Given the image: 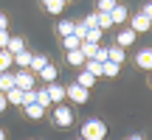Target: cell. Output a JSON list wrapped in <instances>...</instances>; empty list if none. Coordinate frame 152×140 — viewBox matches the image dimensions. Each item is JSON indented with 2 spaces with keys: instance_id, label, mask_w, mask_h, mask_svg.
I'll return each instance as SVG.
<instances>
[{
  "instance_id": "obj_36",
  "label": "cell",
  "mask_w": 152,
  "mask_h": 140,
  "mask_svg": "<svg viewBox=\"0 0 152 140\" xmlns=\"http://www.w3.org/2000/svg\"><path fill=\"white\" fill-rule=\"evenodd\" d=\"M141 14H144V17H147V20H152V0H149V3H147V6H144V9H141Z\"/></svg>"
},
{
  "instance_id": "obj_9",
  "label": "cell",
  "mask_w": 152,
  "mask_h": 140,
  "mask_svg": "<svg viewBox=\"0 0 152 140\" xmlns=\"http://www.w3.org/2000/svg\"><path fill=\"white\" fill-rule=\"evenodd\" d=\"M110 20H113V25H121V22H127V20H130V11H127L124 6L118 3L113 11H110Z\"/></svg>"
},
{
  "instance_id": "obj_6",
  "label": "cell",
  "mask_w": 152,
  "mask_h": 140,
  "mask_svg": "<svg viewBox=\"0 0 152 140\" xmlns=\"http://www.w3.org/2000/svg\"><path fill=\"white\" fill-rule=\"evenodd\" d=\"M45 92H48L51 104H62V101H65V87H62L59 81H51V84H45Z\"/></svg>"
},
{
  "instance_id": "obj_38",
  "label": "cell",
  "mask_w": 152,
  "mask_h": 140,
  "mask_svg": "<svg viewBox=\"0 0 152 140\" xmlns=\"http://www.w3.org/2000/svg\"><path fill=\"white\" fill-rule=\"evenodd\" d=\"M6 109H9V101H6V95L0 92V112H6Z\"/></svg>"
},
{
  "instance_id": "obj_31",
  "label": "cell",
  "mask_w": 152,
  "mask_h": 140,
  "mask_svg": "<svg viewBox=\"0 0 152 140\" xmlns=\"http://www.w3.org/2000/svg\"><path fill=\"white\" fill-rule=\"evenodd\" d=\"M73 37H79V39L87 37V25L85 22H73Z\"/></svg>"
},
{
  "instance_id": "obj_13",
  "label": "cell",
  "mask_w": 152,
  "mask_h": 140,
  "mask_svg": "<svg viewBox=\"0 0 152 140\" xmlns=\"http://www.w3.org/2000/svg\"><path fill=\"white\" fill-rule=\"evenodd\" d=\"M6 51H9L11 56H17L20 51H26V39H23V37H11L9 45H6Z\"/></svg>"
},
{
  "instance_id": "obj_2",
  "label": "cell",
  "mask_w": 152,
  "mask_h": 140,
  "mask_svg": "<svg viewBox=\"0 0 152 140\" xmlns=\"http://www.w3.org/2000/svg\"><path fill=\"white\" fill-rule=\"evenodd\" d=\"M73 123V112L68 104H56L54 109V126H59V129H68V126Z\"/></svg>"
},
{
  "instance_id": "obj_23",
  "label": "cell",
  "mask_w": 152,
  "mask_h": 140,
  "mask_svg": "<svg viewBox=\"0 0 152 140\" xmlns=\"http://www.w3.org/2000/svg\"><path fill=\"white\" fill-rule=\"evenodd\" d=\"M56 31H59V37H71L73 34V20H59L56 22Z\"/></svg>"
},
{
  "instance_id": "obj_24",
  "label": "cell",
  "mask_w": 152,
  "mask_h": 140,
  "mask_svg": "<svg viewBox=\"0 0 152 140\" xmlns=\"http://www.w3.org/2000/svg\"><path fill=\"white\" fill-rule=\"evenodd\" d=\"M11 65H14V56H11L9 51H0V73H6Z\"/></svg>"
},
{
  "instance_id": "obj_3",
  "label": "cell",
  "mask_w": 152,
  "mask_h": 140,
  "mask_svg": "<svg viewBox=\"0 0 152 140\" xmlns=\"http://www.w3.org/2000/svg\"><path fill=\"white\" fill-rule=\"evenodd\" d=\"M87 98H90V90L79 87L76 81L65 87V101H73V104H87Z\"/></svg>"
},
{
  "instance_id": "obj_15",
  "label": "cell",
  "mask_w": 152,
  "mask_h": 140,
  "mask_svg": "<svg viewBox=\"0 0 152 140\" xmlns=\"http://www.w3.org/2000/svg\"><path fill=\"white\" fill-rule=\"evenodd\" d=\"M85 70L93 76V79H99V76H104V65L102 62H96V59H87L85 62Z\"/></svg>"
},
{
  "instance_id": "obj_29",
  "label": "cell",
  "mask_w": 152,
  "mask_h": 140,
  "mask_svg": "<svg viewBox=\"0 0 152 140\" xmlns=\"http://www.w3.org/2000/svg\"><path fill=\"white\" fill-rule=\"evenodd\" d=\"M121 73V65H113V62H104V76L107 79H115Z\"/></svg>"
},
{
  "instance_id": "obj_40",
  "label": "cell",
  "mask_w": 152,
  "mask_h": 140,
  "mask_svg": "<svg viewBox=\"0 0 152 140\" xmlns=\"http://www.w3.org/2000/svg\"><path fill=\"white\" fill-rule=\"evenodd\" d=\"M0 140H6V132H3V129H0Z\"/></svg>"
},
{
  "instance_id": "obj_41",
  "label": "cell",
  "mask_w": 152,
  "mask_h": 140,
  "mask_svg": "<svg viewBox=\"0 0 152 140\" xmlns=\"http://www.w3.org/2000/svg\"><path fill=\"white\" fill-rule=\"evenodd\" d=\"M62 3H65V6H68V3H73V0H62Z\"/></svg>"
},
{
  "instance_id": "obj_21",
  "label": "cell",
  "mask_w": 152,
  "mask_h": 140,
  "mask_svg": "<svg viewBox=\"0 0 152 140\" xmlns=\"http://www.w3.org/2000/svg\"><path fill=\"white\" fill-rule=\"evenodd\" d=\"M96 28H99V31H107V28H113V20H110V14H99V11H96Z\"/></svg>"
},
{
  "instance_id": "obj_18",
  "label": "cell",
  "mask_w": 152,
  "mask_h": 140,
  "mask_svg": "<svg viewBox=\"0 0 152 140\" xmlns=\"http://www.w3.org/2000/svg\"><path fill=\"white\" fill-rule=\"evenodd\" d=\"M65 62H68L71 67H85V62H87V59L79 53V51H68V59H65Z\"/></svg>"
},
{
  "instance_id": "obj_42",
  "label": "cell",
  "mask_w": 152,
  "mask_h": 140,
  "mask_svg": "<svg viewBox=\"0 0 152 140\" xmlns=\"http://www.w3.org/2000/svg\"><path fill=\"white\" fill-rule=\"evenodd\" d=\"M149 84H152V76H149Z\"/></svg>"
},
{
  "instance_id": "obj_22",
  "label": "cell",
  "mask_w": 152,
  "mask_h": 140,
  "mask_svg": "<svg viewBox=\"0 0 152 140\" xmlns=\"http://www.w3.org/2000/svg\"><path fill=\"white\" fill-rule=\"evenodd\" d=\"M11 87H14V76L6 70V73H0V92H9Z\"/></svg>"
},
{
  "instance_id": "obj_7",
  "label": "cell",
  "mask_w": 152,
  "mask_h": 140,
  "mask_svg": "<svg viewBox=\"0 0 152 140\" xmlns=\"http://www.w3.org/2000/svg\"><path fill=\"white\" fill-rule=\"evenodd\" d=\"M135 65L141 67V70H149L152 73V48H141L135 53Z\"/></svg>"
},
{
  "instance_id": "obj_28",
  "label": "cell",
  "mask_w": 152,
  "mask_h": 140,
  "mask_svg": "<svg viewBox=\"0 0 152 140\" xmlns=\"http://www.w3.org/2000/svg\"><path fill=\"white\" fill-rule=\"evenodd\" d=\"M99 39H102V31H99V28H87V37L82 39V42H90V45H99Z\"/></svg>"
},
{
  "instance_id": "obj_35",
  "label": "cell",
  "mask_w": 152,
  "mask_h": 140,
  "mask_svg": "<svg viewBox=\"0 0 152 140\" xmlns=\"http://www.w3.org/2000/svg\"><path fill=\"white\" fill-rule=\"evenodd\" d=\"M82 22H85V25H87V28H96V14H87V17H85V20H82Z\"/></svg>"
},
{
  "instance_id": "obj_11",
  "label": "cell",
  "mask_w": 152,
  "mask_h": 140,
  "mask_svg": "<svg viewBox=\"0 0 152 140\" xmlns=\"http://www.w3.org/2000/svg\"><path fill=\"white\" fill-rule=\"evenodd\" d=\"M127 56H124V48H118V45H110L107 48V62H113V65H121Z\"/></svg>"
},
{
  "instance_id": "obj_5",
  "label": "cell",
  "mask_w": 152,
  "mask_h": 140,
  "mask_svg": "<svg viewBox=\"0 0 152 140\" xmlns=\"http://www.w3.org/2000/svg\"><path fill=\"white\" fill-rule=\"evenodd\" d=\"M34 73L31 70H20V73H14V87L17 90H34Z\"/></svg>"
},
{
  "instance_id": "obj_20",
  "label": "cell",
  "mask_w": 152,
  "mask_h": 140,
  "mask_svg": "<svg viewBox=\"0 0 152 140\" xmlns=\"http://www.w3.org/2000/svg\"><path fill=\"white\" fill-rule=\"evenodd\" d=\"M6 95V101L9 104H17V107H23V90H17V87H11L9 92H3Z\"/></svg>"
},
{
  "instance_id": "obj_8",
  "label": "cell",
  "mask_w": 152,
  "mask_h": 140,
  "mask_svg": "<svg viewBox=\"0 0 152 140\" xmlns=\"http://www.w3.org/2000/svg\"><path fill=\"white\" fill-rule=\"evenodd\" d=\"M132 42H135V34H132L130 28H124V31L115 34V45H118V48H130Z\"/></svg>"
},
{
  "instance_id": "obj_26",
  "label": "cell",
  "mask_w": 152,
  "mask_h": 140,
  "mask_svg": "<svg viewBox=\"0 0 152 140\" xmlns=\"http://www.w3.org/2000/svg\"><path fill=\"white\" fill-rule=\"evenodd\" d=\"M62 45H65V51H79V45H82V39L79 37H62Z\"/></svg>"
},
{
  "instance_id": "obj_34",
  "label": "cell",
  "mask_w": 152,
  "mask_h": 140,
  "mask_svg": "<svg viewBox=\"0 0 152 140\" xmlns=\"http://www.w3.org/2000/svg\"><path fill=\"white\" fill-rule=\"evenodd\" d=\"M9 39H11V34H9V31H0V51H6Z\"/></svg>"
},
{
  "instance_id": "obj_43",
  "label": "cell",
  "mask_w": 152,
  "mask_h": 140,
  "mask_svg": "<svg viewBox=\"0 0 152 140\" xmlns=\"http://www.w3.org/2000/svg\"><path fill=\"white\" fill-rule=\"evenodd\" d=\"M79 140H82V137H79Z\"/></svg>"
},
{
  "instance_id": "obj_33",
  "label": "cell",
  "mask_w": 152,
  "mask_h": 140,
  "mask_svg": "<svg viewBox=\"0 0 152 140\" xmlns=\"http://www.w3.org/2000/svg\"><path fill=\"white\" fill-rule=\"evenodd\" d=\"M93 59L104 65V62H107V48H104V45H99V48H96V56H93Z\"/></svg>"
},
{
  "instance_id": "obj_4",
  "label": "cell",
  "mask_w": 152,
  "mask_h": 140,
  "mask_svg": "<svg viewBox=\"0 0 152 140\" xmlns=\"http://www.w3.org/2000/svg\"><path fill=\"white\" fill-rule=\"evenodd\" d=\"M130 31L132 34H147V31H152V20H147V17L138 11V14L130 17Z\"/></svg>"
},
{
  "instance_id": "obj_1",
  "label": "cell",
  "mask_w": 152,
  "mask_h": 140,
  "mask_svg": "<svg viewBox=\"0 0 152 140\" xmlns=\"http://www.w3.org/2000/svg\"><path fill=\"white\" fill-rule=\"evenodd\" d=\"M107 137V126L99 118H87L82 126V140H104Z\"/></svg>"
},
{
  "instance_id": "obj_27",
  "label": "cell",
  "mask_w": 152,
  "mask_h": 140,
  "mask_svg": "<svg viewBox=\"0 0 152 140\" xmlns=\"http://www.w3.org/2000/svg\"><path fill=\"white\" fill-rule=\"evenodd\" d=\"M96 48H99V45H90V42H82V45H79V53L85 56V59H93V56H96Z\"/></svg>"
},
{
  "instance_id": "obj_16",
  "label": "cell",
  "mask_w": 152,
  "mask_h": 140,
  "mask_svg": "<svg viewBox=\"0 0 152 140\" xmlns=\"http://www.w3.org/2000/svg\"><path fill=\"white\" fill-rule=\"evenodd\" d=\"M45 65H48V56H45V53H34L31 56V67H28V70H31V73H39Z\"/></svg>"
},
{
  "instance_id": "obj_12",
  "label": "cell",
  "mask_w": 152,
  "mask_h": 140,
  "mask_svg": "<svg viewBox=\"0 0 152 140\" xmlns=\"http://www.w3.org/2000/svg\"><path fill=\"white\" fill-rule=\"evenodd\" d=\"M31 56H34V53H31L28 48H26V51H20V53L14 56V65L20 67V70H28V67H31Z\"/></svg>"
},
{
  "instance_id": "obj_39",
  "label": "cell",
  "mask_w": 152,
  "mask_h": 140,
  "mask_svg": "<svg viewBox=\"0 0 152 140\" xmlns=\"http://www.w3.org/2000/svg\"><path fill=\"white\" fill-rule=\"evenodd\" d=\"M127 140H144L141 135H130V137H127Z\"/></svg>"
},
{
  "instance_id": "obj_25",
  "label": "cell",
  "mask_w": 152,
  "mask_h": 140,
  "mask_svg": "<svg viewBox=\"0 0 152 140\" xmlns=\"http://www.w3.org/2000/svg\"><path fill=\"white\" fill-rule=\"evenodd\" d=\"M115 6H118L115 0H99V3H96V11H99V14H110Z\"/></svg>"
},
{
  "instance_id": "obj_17",
  "label": "cell",
  "mask_w": 152,
  "mask_h": 140,
  "mask_svg": "<svg viewBox=\"0 0 152 140\" xmlns=\"http://www.w3.org/2000/svg\"><path fill=\"white\" fill-rule=\"evenodd\" d=\"M42 6H45L48 14H62V11H65V3H62V0H42Z\"/></svg>"
},
{
  "instance_id": "obj_14",
  "label": "cell",
  "mask_w": 152,
  "mask_h": 140,
  "mask_svg": "<svg viewBox=\"0 0 152 140\" xmlns=\"http://www.w3.org/2000/svg\"><path fill=\"white\" fill-rule=\"evenodd\" d=\"M26 109V118L28 121H39V118H45V109L39 107V104H28V107H23Z\"/></svg>"
},
{
  "instance_id": "obj_19",
  "label": "cell",
  "mask_w": 152,
  "mask_h": 140,
  "mask_svg": "<svg viewBox=\"0 0 152 140\" xmlns=\"http://www.w3.org/2000/svg\"><path fill=\"white\" fill-rule=\"evenodd\" d=\"M76 84H79V87H85V90H90V87L96 84V79H93V76L87 73V70H82V73L76 76Z\"/></svg>"
},
{
  "instance_id": "obj_37",
  "label": "cell",
  "mask_w": 152,
  "mask_h": 140,
  "mask_svg": "<svg viewBox=\"0 0 152 140\" xmlns=\"http://www.w3.org/2000/svg\"><path fill=\"white\" fill-rule=\"evenodd\" d=\"M0 31H9V17L0 11Z\"/></svg>"
},
{
  "instance_id": "obj_30",
  "label": "cell",
  "mask_w": 152,
  "mask_h": 140,
  "mask_svg": "<svg viewBox=\"0 0 152 140\" xmlns=\"http://www.w3.org/2000/svg\"><path fill=\"white\" fill-rule=\"evenodd\" d=\"M34 92H37V101H34V104H39V107H48V104H51V98H48V92H45V87H42V90H34Z\"/></svg>"
},
{
  "instance_id": "obj_10",
  "label": "cell",
  "mask_w": 152,
  "mask_h": 140,
  "mask_svg": "<svg viewBox=\"0 0 152 140\" xmlns=\"http://www.w3.org/2000/svg\"><path fill=\"white\" fill-rule=\"evenodd\" d=\"M39 79H42L45 81V84H51V81H56V76H59V70H56V65H51V62H48V65H45L42 70H39Z\"/></svg>"
},
{
  "instance_id": "obj_32",
  "label": "cell",
  "mask_w": 152,
  "mask_h": 140,
  "mask_svg": "<svg viewBox=\"0 0 152 140\" xmlns=\"http://www.w3.org/2000/svg\"><path fill=\"white\" fill-rule=\"evenodd\" d=\"M37 101V92L34 90H23V107H28V104Z\"/></svg>"
}]
</instances>
